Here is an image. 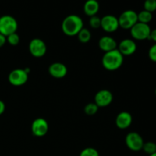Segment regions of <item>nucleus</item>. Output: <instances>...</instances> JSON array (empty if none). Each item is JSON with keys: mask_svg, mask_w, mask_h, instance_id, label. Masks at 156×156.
<instances>
[{"mask_svg": "<svg viewBox=\"0 0 156 156\" xmlns=\"http://www.w3.org/2000/svg\"><path fill=\"white\" fill-rule=\"evenodd\" d=\"M98 109V106L94 102H92V103H88V105H85L84 111L88 116H93L97 114Z\"/></svg>", "mask_w": 156, "mask_h": 156, "instance_id": "6ab92c4d", "label": "nucleus"}, {"mask_svg": "<svg viewBox=\"0 0 156 156\" xmlns=\"http://www.w3.org/2000/svg\"><path fill=\"white\" fill-rule=\"evenodd\" d=\"M100 9V5L97 0H87L84 4V12L89 17L97 15Z\"/></svg>", "mask_w": 156, "mask_h": 156, "instance_id": "dca6fc26", "label": "nucleus"}, {"mask_svg": "<svg viewBox=\"0 0 156 156\" xmlns=\"http://www.w3.org/2000/svg\"><path fill=\"white\" fill-rule=\"evenodd\" d=\"M138 15V22L143 23V24H148L152 21V13L148 12V11L143 10L137 13Z\"/></svg>", "mask_w": 156, "mask_h": 156, "instance_id": "a211bd4d", "label": "nucleus"}, {"mask_svg": "<svg viewBox=\"0 0 156 156\" xmlns=\"http://www.w3.org/2000/svg\"><path fill=\"white\" fill-rule=\"evenodd\" d=\"M144 10L151 13L156 11V0H146L144 2Z\"/></svg>", "mask_w": 156, "mask_h": 156, "instance_id": "4be33fe9", "label": "nucleus"}, {"mask_svg": "<svg viewBox=\"0 0 156 156\" xmlns=\"http://www.w3.org/2000/svg\"><path fill=\"white\" fill-rule=\"evenodd\" d=\"M101 18H100L97 15L90 17L89 25L91 26V28L98 29L101 27Z\"/></svg>", "mask_w": 156, "mask_h": 156, "instance_id": "5701e85b", "label": "nucleus"}, {"mask_svg": "<svg viewBox=\"0 0 156 156\" xmlns=\"http://www.w3.org/2000/svg\"><path fill=\"white\" fill-rule=\"evenodd\" d=\"M49 130V124L44 118H37L32 122L31 133L37 137H42L47 135Z\"/></svg>", "mask_w": 156, "mask_h": 156, "instance_id": "1a4fd4ad", "label": "nucleus"}, {"mask_svg": "<svg viewBox=\"0 0 156 156\" xmlns=\"http://www.w3.org/2000/svg\"><path fill=\"white\" fill-rule=\"evenodd\" d=\"M79 156H99V153L97 149L94 148H85L81 152Z\"/></svg>", "mask_w": 156, "mask_h": 156, "instance_id": "b1692460", "label": "nucleus"}, {"mask_svg": "<svg viewBox=\"0 0 156 156\" xmlns=\"http://www.w3.org/2000/svg\"><path fill=\"white\" fill-rule=\"evenodd\" d=\"M6 42H7L6 41V37L2 34H0V47H3L5 44Z\"/></svg>", "mask_w": 156, "mask_h": 156, "instance_id": "a878e982", "label": "nucleus"}, {"mask_svg": "<svg viewBox=\"0 0 156 156\" xmlns=\"http://www.w3.org/2000/svg\"><path fill=\"white\" fill-rule=\"evenodd\" d=\"M6 41L12 46H16L19 44L20 42V37L18 34L15 33L12 34L6 37Z\"/></svg>", "mask_w": 156, "mask_h": 156, "instance_id": "412c9836", "label": "nucleus"}, {"mask_svg": "<svg viewBox=\"0 0 156 156\" xmlns=\"http://www.w3.org/2000/svg\"><path fill=\"white\" fill-rule=\"evenodd\" d=\"M17 20L12 15H5L0 17V34L7 37L18 30Z\"/></svg>", "mask_w": 156, "mask_h": 156, "instance_id": "7ed1b4c3", "label": "nucleus"}, {"mask_svg": "<svg viewBox=\"0 0 156 156\" xmlns=\"http://www.w3.org/2000/svg\"><path fill=\"white\" fill-rule=\"evenodd\" d=\"M28 49L30 54L36 58L44 56L47 50L45 42L40 38H34L31 40L29 43Z\"/></svg>", "mask_w": 156, "mask_h": 156, "instance_id": "6e6552de", "label": "nucleus"}, {"mask_svg": "<svg viewBox=\"0 0 156 156\" xmlns=\"http://www.w3.org/2000/svg\"><path fill=\"white\" fill-rule=\"evenodd\" d=\"M8 79L13 86H22L28 80V72L27 69H15L9 73Z\"/></svg>", "mask_w": 156, "mask_h": 156, "instance_id": "423d86ee", "label": "nucleus"}, {"mask_svg": "<svg viewBox=\"0 0 156 156\" xmlns=\"http://www.w3.org/2000/svg\"><path fill=\"white\" fill-rule=\"evenodd\" d=\"M5 111V105L2 101L0 100V116L3 114Z\"/></svg>", "mask_w": 156, "mask_h": 156, "instance_id": "cd10ccee", "label": "nucleus"}, {"mask_svg": "<svg viewBox=\"0 0 156 156\" xmlns=\"http://www.w3.org/2000/svg\"><path fill=\"white\" fill-rule=\"evenodd\" d=\"M137 45L135 41L132 39H124L117 45V50L120 52L123 56H131L136 51Z\"/></svg>", "mask_w": 156, "mask_h": 156, "instance_id": "f8f14e48", "label": "nucleus"}, {"mask_svg": "<svg viewBox=\"0 0 156 156\" xmlns=\"http://www.w3.org/2000/svg\"><path fill=\"white\" fill-rule=\"evenodd\" d=\"M149 156H156V152H155V153L152 154V155H150Z\"/></svg>", "mask_w": 156, "mask_h": 156, "instance_id": "c85d7f7f", "label": "nucleus"}, {"mask_svg": "<svg viewBox=\"0 0 156 156\" xmlns=\"http://www.w3.org/2000/svg\"><path fill=\"white\" fill-rule=\"evenodd\" d=\"M125 143L128 149L133 152H139L143 149L144 140L140 133L136 132H130L126 136Z\"/></svg>", "mask_w": 156, "mask_h": 156, "instance_id": "0eeeda50", "label": "nucleus"}, {"mask_svg": "<svg viewBox=\"0 0 156 156\" xmlns=\"http://www.w3.org/2000/svg\"><path fill=\"white\" fill-rule=\"evenodd\" d=\"M49 73L55 79H62L66 76L68 69L65 64L62 62H53L49 66Z\"/></svg>", "mask_w": 156, "mask_h": 156, "instance_id": "ddd939ff", "label": "nucleus"}, {"mask_svg": "<svg viewBox=\"0 0 156 156\" xmlns=\"http://www.w3.org/2000/svg\"><path fill=\"white\" fill-rule=\"evenodd\" d=\"M101 27L107 33L115 32L120 27L119 26L118 18L112 15H105L101 18Z\"/></svg>", "mask_w": 156, "mask_h": 156, "instance_id": "9d476101", "label": "nucleus"}, {"mask_svg": "<svg viewBox=\"0 0 156 156\" xmlns=\"http://www.w3.org/2000/svg\"><path fill=\"white\" fill-rule=\"evenodd\" d=\"M155 95H156V88H155Z\"/></svg>", "mask_w": 156, "mask_h": 156, "instance_id": "c756f323", "label": "nucleus"}, {"mask_svg": "<svg viewBox=\"0 0 156 156\" xmlns=\"http://www.w3.org/2000/svg\"><path fill=\"white\" fill-rule=\"evenodd\" d=\"M113 94L107 89H102L98 91L94 96V103L98 108H105L108 106L113 101Z\"/></svg>", "mask_w": 156, "mask_h": 156, "instance_id": "9b49d317", "label": "nucleus"}, {"mask_svg": "<svg viewBox=\"0 0 156 156\" xmlns=\"http://www.w3.org/2000/svg\"><path fill=\"white\" fill-rule=\"evenodd\" d=\"M148 55H149V59H150L152 62H156V44L152 45V47H150V49L149 50Z\"/></svg>", "mask_w": 156, "mask_h": 156, "instance_id": "393cba45", "label": "nucleus"}, {"mask_svg": "<svg viewBox=\"0 0 156 156\" xmlns=\"http://www.w3.org/2000/svg\"><path fill=\"white\" fill-rule=\"evenodd\" d=\"M151 28L148 24L137 22L130 28V34L133 39L137 41H144L149 39Z\"/></svg>", "mask_w": 156, "mask_h": 156, "instance_id": "39448f33", "label": "nucleus"}, {"mask_svg": "<svg viewBox=\"0 0 156 156\" xmlns=\"http://www.w3.org/2000/svg\"><path fill=\"white\" fill-rule=\"evenodd\" d=\"M104 68L109 71H115L122 66L123 56L117 49L105 53L101 59Z\"/></svg>", "mask_w": 156, "mask_h": 156, "instance_id": "f03ea898", "label": "nucleus"}, {"mask_svg": "<svg viewBox=\"0 0 156 156\" xmlns=\"http://www.w3.org/2000/svg\"><path fill=\"white\" fill-rule=\"evenodd\" d=\"M98 47L105 53L117 49V41L110 36H104L98 41Z\"/></svg>", "mask_w": 156, "mask_h": 156, "instance_id": "2eb2a0df", "label": "nucleus"}, {"mask_svg": "<svg viewBox=\"0 0 156 156\" xmlns=\"http://www.w3.org/2000/svg\"><path fill=\"white\" fill-rule=\"evenodd\" d=\"M143 150L146 154H149V155L156 152V143L153 142H146L144 143L143 146Z\"/></svg>", "mask_w": 156, "mask_h": 156, "instance_id": "aec40b11", "label": "nucleus"}, {"mask_svg": "<svg viewBox=\"0 0 156 156\" xmlns=\"http://www.w3.org/2000/svg\"><path fill=\"white\" fill-rule=\"evenodd\" d=\"M149 40H152V41L156 42V29L151 30L150 36H149Z\"/></svg>", "mask_w": 156, "mask_h": 156, "instance_id": "bb28decb", "label": "nucleus"}, {"mask_svg": "<svg viewBox=\"0 0 156 156\" xmlns=\"http://www.w3.org/2000/svg\"><path fill=\"white\" fill-rule=\"evenodd\" d=\"M133 117L127 111H122L116 117V125L120 129H126L132 124Z\"/></svg>", "mask_w": 156, "mask_h": 156, "instance_id": "4468645a", "label": "nucleus"}, {"mask_svg": "<svg viewBox=\"0 0 156 156\" xmlns=\"http://www.w3.org/2000/svg\"><path fill=\"white\" fill-rule=\"evenodd\" d=\"M78 38H79V41H80L82 44H87L90 41L91 38V33L88 28H85L83 27L80 31L79 32V34H77Z\"/></svg>", "mask_w": 156, "mask_h": 156, "instance_id": "f3484780", "label": "nucleus"}, {"mask_svg": "<svg viewBox=\"0 0 156 156\" xmlns=\"http://www.w3.org/2000/svg\"><path fill=\"white\" fill-rule=\"evenodd\" d=\"M119 26L125 30H130L133 26L138 22V15L133 10H126L122 12L118 18Z\"/></svg>", "mask_w": 156, "mask_h": 156, "instance_id": "20e7f679", "label": "nucleus"}, {"mask_svg": "<svg viewBox=\"0 0 156 156\" xmlns=\"http://www.w3.org/2000/svg\"><path fill=\"white\" fill-rule=\"evenodd\" d=\"M82 18L76 15H69L66 17L61 24L62 32L69 37L76 36L83 28Z\"/></svg>", "mask_w": 156, "mask_h": 156, "instance_id": "f257e3e1", "label": "nucleus"}]
</instances>
